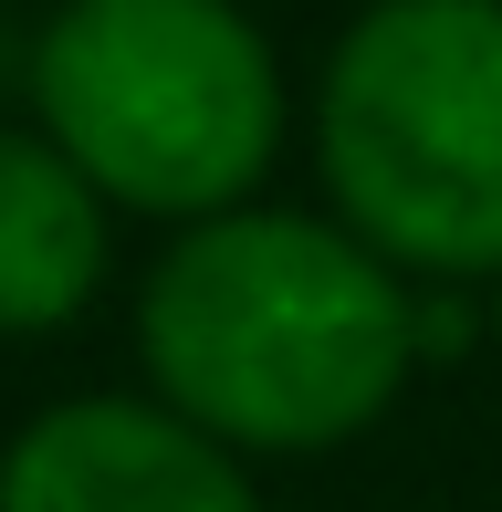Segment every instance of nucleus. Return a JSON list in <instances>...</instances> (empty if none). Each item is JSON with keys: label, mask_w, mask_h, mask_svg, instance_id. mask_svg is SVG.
<instances>
[{"label": "nucleus", "mask_w": 502, "mask_h": 512, "mask_svg": "<svg viewBox=\"0 0 502 512\" xmlns=\"http://www.w3.org/2000/svg\"><path fill=\"white\" fill-rule=\"evenodd\" d=\"M419 293L325 209H220L168 230L136 283L147 398L241 460L346 450L419 366Z\"/></svg>", "instance_id": "nucleus-1"}, {"label": "nucleus", "mask_w": 502, "mask_h": 512, "mask_svg": "<svg viewBox=\"0 0 502 512\" xmlns=\"http://www.w3.org/2000/svg\"><path fill=\"white\" fill-rule=\"evenodd\" d=\"M325 220L408 293L502 283V0H367L314 74Z\"/></svg>", "instance_id": "nucleus-2"}, {"label": "nucleus", "mask_w": 502, "mask_h": 512, "mask_svg": "<svg viewBox=\"0 0 502 512\" xmlns=\"http://www.w3.org/2000/svg\"><path fill=\"white\" fill-rule=\"evenodd\" d=\"M21 84L84 189L168 230L251 209L293 126L283 63L241 0H53Z\"/></svg>", "instance_id": "nucleus-3"}, {"label": "nucleus", "mask_w": 502, "mask_h": 512, "mask_svg": "<svg viewBox=\"0 0 502 512\" xmlns=\"http://www.w3.org/2000/svg\"><path fill=\"white\" fill-rule=\"evenodd\" d=\"M0 512H262L251 460L157 408L147 387L53 398L0 450Z\"/></svg>", "instance_id": "nucleus-4"}, {"label": "nucleus", "mask_w": 502, "mask_h": 512, "mask_svg": "<svg viewBox=\"0 0 502 512\" xmlns=\"http://www.w3.org/2000/svg\"><path fill=\"white\" fill-rule=\"evenodd\" d=\"M116 209L84 189V168L42 126H0V335H63L105 293Z\"/></svg>", "instance_id": "nucleus-5"}, {"label": "nucleus", "mask_w": 502, "mask_h": 512, "mask_svg": "<svg viewBox=\"0 0 502 512\" xmlns=\"http://www.w3.org/2000/svg\"><path fill=\"white\" fill-rule=\"evenodd\" d=\"M492 335H502V283H492Z\"/></svg>", "instance_id": "nucleus-6"}, {"label": "nucleus", "mask_w": 502, "mask_h": 512, "mask_svg": "<svg viewBox=\"0 0 502 512\" xmlns=\"http://www.w3.org/2000/svg\"><path fill=\"white\" fill-rule=\"evenodd\" d=\"M241 11H251V0H241Z\"/></svg>", "instance_id": "nucleus-7"}]
</instances>
